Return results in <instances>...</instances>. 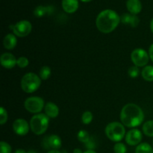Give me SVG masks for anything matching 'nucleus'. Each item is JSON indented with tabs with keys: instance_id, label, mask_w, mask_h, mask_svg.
Listing matches in <instances>:
<instances>
[{
	"instance_id": "obj_1",
	"label": "nucleus",
	"mask_w": 153,
	"mask_h": 153,
	"mask_svg": "<svg viewBox=\"0 0 153 153\" xmlns=\"http://www.w3.org/2000/svg\"><path fill=\"white\" fill-rule=\"evenodd\" d=\"M144 120V113L137 105L128 103L123 106L120 112V120L125 126L135 128L141 125Z\"/></svg>"
},
{
	"instance_id": "obj_2",
	"label": "nucleus",
	"mask_w": 153,
	"mask_h": 153,
	"mask_svg": "<svg viewBox=\"0 0 153 153\" xmlns=\"http://www.w3.org/2000/svg\"><path fill=\"white\" fill-rule=\"evenodd\" d=\"M120 22V17L116 11L106 9L100 12L96 19V25L100 31L104 34L112 32Z\"/></svg>"
},
{
	"instance_id": "obj_3",
	"label": "nucleus",
	"mask_w": 153,
	"mask_h": 153,
	"mask_svg": "<svg viewBox=\"0 0 153 153\" xmlns=\"http://www.w3.org/2000/svg\"><path fill=\"white\" fill-rule=\"evenodd\" d=\"M49 117L44 114H37L31 117L30 120V128L37 135L44 134L49 127Z\"/></svg>"
},
{
	"instance_id": "obj_4",
	"label": "nucleus",
	"mask_w": 153,
	"mask_h": 153,
	"mask_svg": "<svg viewBox=\"0 0 153 153\" xmlns=\"http://www.w3.org/2000/svg\"><path fill=\"white\" fill-rule=\"evenodd\" d=\"M41 85L40 76L34 73H26L21 79V88L27 94H32L37 91Z\"/></svg>"
},
{
	"instance_id": "obj_5",
	"label": "nucleus",
	"mask_w": 153,
	"mask_h": 153,
	"mask_svg": "<svg viewBox=\"0 0 153 153\" xmlns=\"http://www.w3.org/2000/svg\"><path fill=\"white\" fill-rule=\"evenodd\" d=\"M105 132L108 138L117 143L122 140L125 137V126L119 122L110 123L105 127Z\"/></svg>"
},
{
	"instance_id": "obj_6",
	"label": "nucleus",
	"mask_w": 153,
	"mask_h": 153,
	"mask_svg": "<svg viewBox=\"0 0 153 153\" xmlns=\"http://www.w3.org/2000/svg\"><path fill=\"white\" fill-rule=\"evenodd\" d=\"M24 107L31 114H40L45 107L44 101L41 97H31L25 100Z\"/></svg>"
},
{
	"instance_id": "obj_7",
	"label": "nucleus",
	"mask_w": 153,
	"mask_h": 153,
	"mask_svg": "<svg viewBox=\"0 0 153 153\" xmlns=\"http://www.w3.org/2000/svg\"><path fill=\"white\" fill-rule=\"evenodd\" d=\"M131 60L137 67H146L149 61V53L143 49H135L131 54Z\"/></svg>"
},
{
	"instance_id": "obj_8",
	"label": "nucleus",
	"mask_w": 153,
	"mask_h": 153,
	"mask_svg": "<svg viewBox=\"0 0 153 153\" xmlns=\"http://www.w3.org/2000/svg\"><path fill=\"white\" fill-rule=\"evenodd\" d=\"M13 33L19 37H24L28 36L32 30V25L28 20H21L16 22L15 25H10Z\"/></svg>"
},
{
	"instance_id": "obj_9",
	"label": "nucleus",
	"mask_w": 153,
	"mask_h": 153,
	"mask_svg": "<svg viewBox=\"0 0 153 153\" xmlns=\"http://www.w3.org/2000/svg\"><path fill=\"white\" fill-rule=\"evenodd\" d=\"M61 139L57 134L46 136L42 140V146L45 149L58 150L61 147Z\"/></svg>"
},
{
	"instance_id": "obj_10",
	"label": "nucleus",
	"mask_w": 153,
	"mask_h": 153,
	"mask_svg": "<svg viewBox=\"0 0 153 153\" xmlns=\"http://www.w3.org/2000/svg\"><path fill=\"white\" fill-rule=\"evenodd\" d=\"M30 125L25 120L19 118V119H16L13 123V131L16 133L17 135L19 136H24L26 135L29 131Z\"/></svg>"
},
{
	"instance_id": "obj_11",
	"label": "nucleus",
	"mask_w": 153,
	"mask_h": 153,
	"mask_svg": "<svg viewBox=\"0 0 153 153\" xmlns=\"http://www.w3.org/2000/svg\"><path fill=\"white\" fill-rule=\"evenodd\" d=\"M142 140V132L139 129L133 128L126 134V142L130 146L139 145Z\"/></svg>"
},
{
	"instance_id": "obj_12",
	"label": "nucleus",
	"mask_w": 153,
	"mask_h": 153,
	"mask_svg": "<svg viewBox=\"0 0 153 153\" xmlns=\"http://www.w3.org/2000/svg\"><path fill=\"white\" fill-rule=\"evenodd\" d=\"M17 59L13 55L9 52L3 53L0 57L1 65L5 69H12L16 65Z\"/></svg>"
},
{
	"instance_id": "obj_13",
	"label": "nucleus",
	"mask_w": 153,
	"mask_h": 153,
	"mask_svg": "<svg viewBox=\"0 0 153 153\" xmlns=\"http://www.w3.org/2000/svg\"><path fill=\"white\" fill-rule=\"evenodd\" d=\"M62 7L68 13H75L79 8L78 0H62Z\"/></svg>"
},
{
	"instance_id": "obj_14",
	"label": "nucleus",
	"mask_w": 153,
	"mask_h": 153,
	"mask_svg": "<svg viewBox=\"0 0 153 153\" xmlns=\"http://www.w3.org/2000/svg\"><path fill=\"white\" fill-rule=\"evenodd\" d=\"M126 7L130 13L136 15L142 10V4L140 0H127Z\"/></svg>"
},
{
	"instance_id": "obj_15",
	"label": "nucleus",
	"mask_w": 153,
	"mask_h": 153,
	"mask_svg": "<svg viewBox=\"0 0 153 153\" xmlns=\"http://www.w3.org/2000/svg\"><path fill=\"white\" fill-rule=\"evenodd\" d=\"M45 114L49 118H55L59 114V108L55 103L49 102L45 105Z\"/></svg>"
},
{
	"instance_id": "obj_16",
	"label": "nucleus",
	"mask_w": 153,
	"mask_h": 153,
	"mask_svg": "<svg viewBox=\"0 0 153 153\" xmlns=\"http://www.w3.org/2000/svg\"><path fill=\"white\" fill-rule=\"evenodd\" d=\"M17 43L16 37L14 34H7L3 40V45L5 49L8 50L14 49Z\"/></svg>"
},
{
	"instance_id": "obj_17",
	"label": "nucleus",
	"mask_w": 153,
	"mask_h": 153,
	"mask_svg": "<svg viewBox=\"0 0 153 153\" xmlns=\"http://www.w3.org/2000/svg\"><path fill=\"white\" fill-rule=\"evenodd\" d=\"M52 11H53V7L52 6L45 7V6L40 5L36 7L34 11V14L37 17H41L46 14H50L52 13Z\"/></svg>"
},
{
	"instance_id": "obj_18",
	"label": "nucleus",
	"mask_w": 153,
	"mask_h": 153,
	"mask_svg": "<svg viewBox=\"0 0 153 153\" xmlns=\"http://www.w3.org/2000/svg\"><path fill=\"white\" fill-rule=\"evenodd\" d=\"M141 76L146 82H153V66H146L141 71Z\"/></svg>"
},
{
	"instance_id": "obj_19",
	"label": "nucleus",
	"mask_w": 153,
	"mask_h": 153,
	"mask_svg": "<svg viewBox=\"0 0 153 153\" xmlns=\"http://www.w3.org/2000/svg\"><path fill=\"white\" fill-rule=\"evenodd\" d=\"M135 153H153V149L149 143H142L137 145Z\"/></svg>"
},
{
	"instance_id": "obj_20",
	"label": "nucleus",
	"mask_w": 153,
	"mask_h": 153,
	"mask_svg": "<svg viewBox=\"0 0 153 153\" xmlns=\"http://www.w3.org/2000/svg\"><path fill=\"white\" fill-rule=\"evenodd\" d=\"M143 132L148 137H153V120L146 121L143 126Z\"/></svg>"
},
{
	"instance_id": "obj_21",
	"label": "nucleus",
	"mask_w": 153,
	"mask_h": 153,
	"mask_svg": "<svg viewBox=\"0 0 153 153\" xmlns=\"http://www.w3.org/2000/svg\"><path fill=\"white\" fill-rule=\"evenodd\" d=\"M51 69L48 66H43L41 67L39 73V76L41 79V80H47L51 76Z\"/></svg>"
},
{
	"instance_id": "obj_22",
	"label": "nucleus",
	"mask_w": 153,
	"mask_h": 153,
	"mask_svg": "<svg viewBox=\"0 0 153 153\" xmlns=\"http://www.w3.org/2000/svg\"><path fill=\"white\" fill-rule=\"evenodd\" d=\"M77 137L78 140H79V141L82 142V143H86L87 142L89 141V140L91 139L90 134H88V131H86L85 130H80V131L78 132Z\"/></svg>"
},
{
	"instance_id": "obj_23",
	"label": "nucleus",
	"mask_w": 153,
	"mask_h": 153,
	"mask_svg": "<svg viewBox=\"0 0 153 153\" xmlns=\"http://www.w3.org/2000/svg\"><path fill=\"white\" fill-rule=\"evenodd\" d=\"M93 118H94V117H93L92 113L89 111H85L82 114V122L85 125H88V124L92 122Z\"/></svg>"
},
{
	"instance_id": "obj_24",
	"label": "nucleus",
	"mask_w": 153,
	"mask_h": 153,
	"mask_svg": "<svg viewBox=\"0 0 153 153\" xmlns=\"http://www.w3.org/2000/svg\"><path fill=\"white\" fill-rule=\"evenodd\" d=\"M114 151L115 153H126L127 148L124 143L117 142L114 146Z\"/></svg>"
},
{
	"instance_id": "obj_25",
	"label": "nucleus",
	"mask_w": 153,
	"mask_h": 153,
	"mask_svg": "<svg viewBox=\"0 0 153 153\" xmlns=\"http://www.w3.org/2000/svg\"><path fill=\"white\" fill-rule=\"evenodd\" d=\"M12 148L7 142H0V153H11Z\"/></svg>"
},
{
	"instance_id": "obj_26",
	"label": "nucleus",
	"mask_w": 153,
	"mask_h": 153,
	"mask_svg": "<svg viewBox=\"0 0 153 153\" xmlns=\"http://www.w3.org/2000/svg\"><path fill=\"white\" fill-rule=\"evenodd\" d=\"M28 64H29V61L26 57L24 56L19 57L17 59V62H16V65L20 68H25L26 67H28Z\"/></svg>"
},
{
	"instance_id": "obj_27",
	"label": "nucleus",
	"mask_w": 153,
	"mask_h": 153,
	"mask_svg": "<svg viewBox=\"0 0 153 153\" xmlns=\"http://www.w3.org/2000/svg\"><path fill=\"white\" fill-rule=\"evenodd\" d=\"M128 76H130L132 79H135L137 76H139V73H140V70H139L138 67H136V66H132V67H129L128 69Z\"/></svg>"
},
{
	"instance_id": "obj_28",
	"label": "nucleus",
	"mask_w": 153,
	"mask_h": 153,
	"mask_svg": "<svg viewBox=\"0 0 153 153\" xmlns=\"http://www.w3.org/2000/svg\"><path fill=\"white\" fill-rule=\"evenodd\" d=\"M7 120V111L4 108V107L0 108V123L1 125H4Z\"/></svg>"
},
{
	"instance_id": "obj_29",
	"label": "nucleus",
	"mask_w": 153,
	"mask_h": 153,
	"mask_svg": "<svg viewBox=\"0 0 153 153\" xmlns=\"http://www.w3.org/2000/svg\"><path fill=\"white\" fill-rule=\"evenodd\" d=\"M131 17H132L131 13H123L120 17V21L125 25H129L131 20Z\"/></svg>"
},
{
	"instance_id": "obj_30",
	"label": "nucleus",
	"mask_w": 153,
	"mask_h": 153,
	"mask_svg": "<svg viewBox=\"0 0 153 153\" xmlns=\"http://www.w3.org/2000/svg\"><path fill=\"white\" fill-rule=\"evenodd\" d=\"M85 146H86V148L88 149H94L96 147V143H95V141H94V140H93V138H91L89 140V141L87 142L86 143H85Z\"/></svg>"
},
{
	"instance_id": "obj_31",
	"label": "nucleus",
	"mask_w": 153,
	"mask_h": 153,
	"mask_svg": "<svg viewBox=\"0 0 153 153\" xmlns=\"http://www.w3.org/2000/svg\"><path fill=\"white\" fill-rule=\"evenodd\" d=\"M149 58L152 60V61L153 62V43L150 46L149 49Z\"/></svg>"
},
{
	"instance_id": "obj_32",
	"label": "nucleus",
	"mask_w": 153,
	"mask_h": 153,
	"mask_svg": "<svg viewBox=\"0 0 153 153\" xmlns=\"http://www.w3.org/2000/svg\"><path fill=\"white\" fill-rule=\"evenodd\" d=\"M14 153H27V152H25L24 149H17V150H16V152Z\"/></svg>"
},
{
	"instance_id": "obj_33",
	"label": "nucleus",
	"mask_w": 153,
	"mask_h": 153,
	"mask_svg": "<svg viewBox=\"0 0 153 153\" xmlns=\"http://www.w3.org/2000/svg\"><path fill=\"white\" fill-rule=\"evenodd\" d=\"M83 153H97V152H96V151H94V149H88V150L85 151V152H84Z\"/></svg>"
},
{
	"instance_id": "obj_34",
	"label": "nucleus",
	"mask_w": 153,
	"mask_h": 153,
	"mask_svg": "<svg viewBox=\"0 0 153 153\" xmlns=\"http://www.w3.org/2000/svg\"><path fill=\"white\" fill-rule=\"evenodd\" d=\"M73 153H83L80 149H75L73 150Z\"/></svg>"
},
{
	"instance_id": "obj_35",
	"label": "nucleus",
	"mask_w": 153,
	"mask_h": 153,
	"mask_svg": "<svg viewBox=\"0 0 153 153\" xmlns=\"http://www.w3.org/2000/svg\"><path fill=\"white\" fill-rule=\"evenodd\" d=\"M150 29H151V31H152V32L153 33V18L150 22Z\"/></svg>"
},
{
	"instance_id": "obj_36",
	"label": "nucleus",
	"mask_w": 153,
	"mask_h": 153,
	"mask_svg": "<svg viewBox=\"0 0 153 153\" xmlns=\"http://www.w3.org/2000/svg\"><path fill=\"white\" fill-rule=\"evenodd\" d=\"M47 153H61L58 150H49Z\"/></svg>"
},
{
	"instance_id": "obj_37",
	"label": "nucleus",
	"mask_w": 153,
	"mask_h": 153,
	"mask_svg": "<svg viewBox=\"0 0 153 153\" xmlns=\"http://www.w3.org/2000/svg\"><path fill=\"white\" fill-rule=\"evenodd\" d=\"M27 153H37V152L34 150H29L27 152Z\"/></svg>"
},
{
	"instance_id": "obj_38",
	"label": "nucleus",
	"mask_w": 153,
	"mask_h": 153,
	"mask_svg": "<svg viewBox=\"0 0 153 153\" xmlns=\"http://www.w3.org/2000/svg\"><path fill=\"white\" fill-rule=\"evenodd\" d=\"M82 1H84V2H88V1H91L92 0H81Z\"/></svg>"
},
{
	"instance_id": "obj_39",
	"label": "nucleus",
	"mask_w": 153,
	"mask_h": 153,
	"mask_svg": "<svg viewBox=\"0 0 153 153\" xmlns=\"http://www.w3.org/2000/svg\"></svg>"
}]
</instances>
